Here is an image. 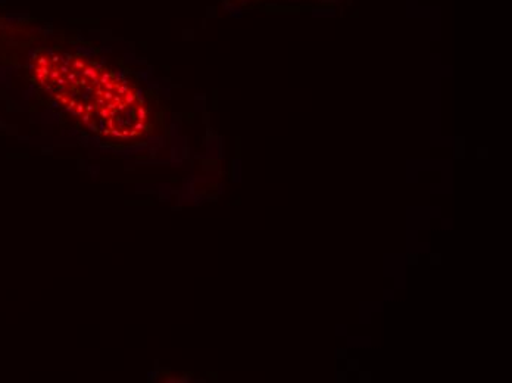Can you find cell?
Listing matches in <instances>:
<instances>
[{"label": "cell", "instance_id": "6da1fadb", "mask_svg": "<svg viewBox=\"0 0 512 383\" xmlns=\"http://www.w3.org/2000/svg\"><path fill=\"white\" fill-rule=\"evenodd\" d=\"M39 62L40 82L93 132L128 139L148 129L145 96L120 73L76 54L42 56Z\"/></svg>", "mask_w": 512, "mask_h": 383}, {"label": "cell", "instance_id": "7a4b0ae2", "mask_svg": "<svg viewBox=\"0 0 512 383\" xmlns=\"http://www.w3.org/2000/svg\"><path fill=\"white\" fill-rule=\"evenodd\" d=\"M349 370H358V361H349Z\"/></svg>", "mask_w": 512, "mask_h": 383}]
</instances>
